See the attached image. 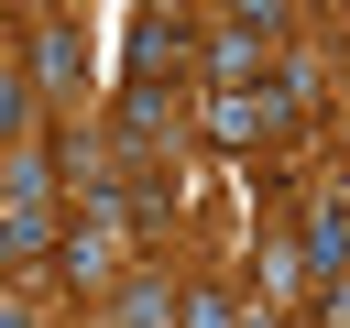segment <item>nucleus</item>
Returning <instances> with one entry per match:
<instances>
[{"mask_svg":"<svg viewBox=\"0 0 350 328\" xmlns=\"http://www.w3.org/2000/svg\"><path fill=\"white\" fill-rule=\"evenodd\" d=\"M44 262H55V273H66V284H77V295H98V284H109V273H120V241H109V230H88V219H66V230H55V251H44Z\"/></svg>","mask_w":350,"mask_h":328,"instance_id":"20e7f679","label":"nucleus"},{"mask_svg":"<svg viewBox=\"0 0 350 328\" xmlns=\"http://www.w3.org/2000/svg\"><path fill=\"white\" fill-rule=\"evenodd\" d=\"M0 328H33V306H11V295H0Z\"/></svg>","mask_w":350,"mask_h":328,"instance_id":"4468645a","label":"nucleus"},{"mask_svg":"<svg viewBox=\"0 0 350 328\" xmlns=\"http://www.w3.org/2000/svg\"><path fill=\"white\" fill-rule=\"evenodd\" d=\"M186 317V295L164 284V273H131V284H109V328H175Z\"/></svg>","mask_w":350,"mask_h":328,"instance_id":"423d86ee","label":"nucleus"},{"mask_svg":"<svg viewBox=\"0 0 350 328\" xmlns=\"http://www.w3.org/2000/svg\"><path fill=\"white\" fill-rule=\"evenodd\" d=\"M295 284H306L295 241H262V306H295Z\"/></svg>","mask_w":350,"mask_h":328,"instance_id":"1a4fd4ad","label":"nucleus"},{"mask_svg":"<svg viewBox=\"0 0 350 328\" xmlns=\"http://www.w3.org/2000/svg\"><path fill=\"white\" fill-rule=\"evenodd\" d=\"M22 87H33V98H77V87H88V33H77V22H33Z\"/></svg>","mask_w":350,"mask_h":328,"instance_id":"7ed1b4c3","label":"nucleus"},{"mask_svg":"<svg viewBox=\"0 0 350 328\" xmlns=\"http://www.w3.org/2000/svg\"><path fill=\"white\" fill-rule=\"evenodd\" d=\"M241 328H284V317H273V306H241Z\"/></svg>","mask_w":350,"mask_h":328,"instance_id":"ddd939ff","label":"nucleus"},{"mask_svg":"<svg viewBox=\"0 0 350 328\" xmlns=\"http://www.w3.org/2000/svg\"><path fill=\"white\" fill-rule=\"evenodd\" d=\"M11 142H33V87H22V66H0V153Z\"/></svg>","mask_w":350,"mask_h":328,"instance_id":"9d476101","label":"nucleus"},{"mask_svg":"<svg viewBox=\"0 0 350 328\" xmlns=\"http://www.w3.org/2000/svg\"><path fill=\"white\" fill-rule=\"evenodd\" d=\"M273 44H284V11H230V22H208V77L219 87H262Z\"/></svg>","mask_w":350,"mask_h":328,"instance_id":"f257e3e1","label":"nucleus"},{"mask_svg":"<svg viewBox=\"0 0 350 328\" xmlns=\"http://www.w3.org/2000/svg\"><path fill=\"white\" fill-rule=\"evenodd\" d=\"M55 230H66L55 208H0V273H22V262H44V251H55Z\"/></svg>","mask_w":350,"mask_h":328,"instance_id":"0eeeda50","label":"nucleus"},{"mask_svg":"<svg viewBox=\"0 0 350 328\" xmlns=\"http://www.w3.org/2000/svg\"><path fill=\"white\" fill-rule=\"evenodd\" d=\"M317 328H350V273H339V284H317Z\"/></svg>","mask_w":350,"mask_h":328,"instance_id":"f8f14e48","label":"nucleus"},{"mask_svg":"<svg viewBox=\"0 0 350 328\" xmlns=\"http://www.w3.org/2000/svg\"><path fill=\"white\" fill-rule=\"evenodd\" d=\"M0 208H55V142L44 131L0 153Z\"/></svg>","mask_w":350,"mask_h":328,"instance_id":"39448f33","label":"nucleus"},{"mask_svg":"<svg viewBox=\"0 0 350 328\" xmlns=\"http://www.w3.org/2000/svg\"><path fill=\"white\" fill-rule=\"evenodd\" d=\"M175 328H241V306H230V295H186V317H175Z\"/></svg>","mask_w":350,"mask_h":328,"instance_id":"9b49d317","label":"nucleus"},{"mask_svg":"<svg viewBox=\"0 0 350 328\" xmlns=\"http://www.w3.org/2000/svg\"><path fill=\"white\" fill-rule=\"evenodd\" d=\"M175 55H186V22H164V11H153V22L131 33V87H164V66H175Z\"/></svg>","mask_w":350,"mask_h":328,"instance_id":"6e6552de","label":"nucleus"},{"mask_svg":"<svg viewBox=\"0 0 350 328\" xmlns=\"http://www.w3.org/2000/svg\"><path fill=\"white\" fill-rule=\"evenodd\" d=\"M273 131H295V98L262 77V87H208V142H230V153H252V142H273Z\"/></svg>","mask_w":350,"mask_h":328,"instance_id":"f03ea898","label":"nucleus"}]
</instances>
